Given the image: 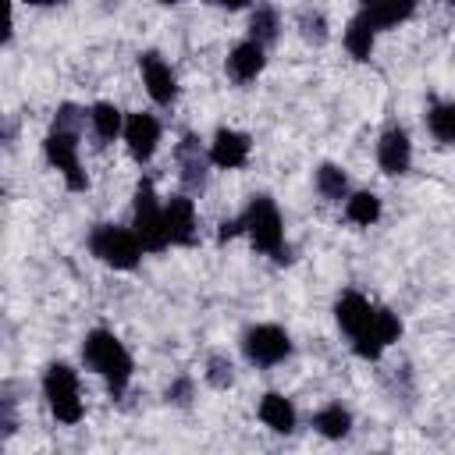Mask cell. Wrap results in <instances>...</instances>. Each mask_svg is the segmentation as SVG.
I'll return each instance as SVG.
<instances>
[{"label":"cell","mask_w":455,"mask_h":455,"mask_svg":"<svg viewBox=\"0 0 455 455\" xmlns=\"http://www.w3.org/2000/svg\"><path fill=\"white\" fill-rule=\"evenodd\" d=\"M398 338H402V320H398V313H391V309H373L370 327H366L359 338H352V345H355V352H359L363 359H377V355L384 352V345H391V341H398Z\"/></svg>","instance_id":"obj_8"},{"label":"cell","mask_w":455,"mask_h":455,"mask_svg":"<svg viewBox=\"0 0 455 455\" xmlns=\"http://www.w3.org/2000/svg\"><path fill=\"white\" fill-rule=\"evenodd\" d=\"M25 4H36V7H46V4H64V0H25Z\"/></svg>","instance_id":"obj_32"},{"label":"cell","mask_w":455,"mask_h":455,"mask_svg":"<svg viewBox=\"0 0 455 455\" xmlns=\"http://www.w3.org/2000/svg\"><path fill=\"white\" fill-rule=\"evenodd\" d=\"M334 316L341 323V331L348 338H359L366 327H370V316H373V306L359 295V291H345L338 302H334Z\"/></svg>","instance_id":"obj_14"},{"label":"cell","mask_w":455,"mask_h":455,"mask_svg":"<svg viewBox=\"0 0 455 455\" xmlns=\"http://www.w3.org/2000/svg\"><path fill=\"white\" fill-rule=\"evenodd\" d=\"M43 391H46V402H50V409L60 423H78L82 419V398H78L75 370H68L64 363H53L43 377Z\"/></svg>","instance_id":"obj_5"},{"label":"cell","mask_w":455,"mask_h":455,"mask_svg":"<svg viewBox=\"0 0 455 455\" xmlns=\"http://www.w3.org/2000/svg\"><path fill=\"white\" fill-rule=\"evenodd\" d=\"M242 352H245V359L256 363V366H274V363L288 359L291 338H288L281 327H274V323H259V327H249V331H245Z\"/></svg>","instance_id":"obj_7"},{"label":"cell","mask_w":455,"mask_h":455,"mask_svg":"<svg viewBox=\"0 0 455 455\" xmlns=\"http://www.w3.org/2000/svg\"><path fill=\"white\" fill-rule=\"evenodd\" d=\"M210 160L217 167H228V171L231 167H242L249 160V135L231 132V128H220L213 135V142H210Z\"/></svg>","instance_id":"obj_13"},{"label":"cell","mask_w":455,"mask_h":455,"mask_svg":"<svg viewBox=\"0 0 455 455\" xmlns=\"http://www.w3.org/2000/svg\"><path fill=\"white\" fill-rule=\"evenodd\" d=\"M245 231H249V238H252V245H256L259 252H270V256L281 259V263L288 259V249H281V242H284V224H281V213H277L274 199L256 196V199L249 203Z\"/></svg>","instance_id":"obj_2"},{"label":"cell","mask_w":455,"mask_h":455,"mask_svg":"<svg viewBox=\"0 0 455 455\" xmlns=\"http://www.w3.org/2000/svg\"><path fill=\"white\" fill-rule=\"evenodd\" d=\"M377 164L384 174H405L412 164V142L402 128H387L377 142Z\"/></svg>","instance_id":"obj_10"},{"label":"cell","mask_w":455,"mask_h":455,"mask_svg":"<svg viewBox=\"0 0 455 455\" xmlns=\"http://www.w3.org/2000/svg\"><path fill=\"white\" fill-rule=\"evenodd\" d=\"M89 121H92V128H96V135L103 142H110V139H117L124 132V117H121V110L114 103H96L89 110Z\"/></svg>","instance_id":"obj_21"},{"label":"cell","mask_w":455,"mask_h":455,"mask_svg":"<svg viewBox=\"0 0 455 455\" xmlns=\"http://www.w3.org/2000/svg\"><path fill=\"white\" fill-rule=\"evenodd\" d=\"M313 427H316L323 437L341 441V437L352 430V416H348V409H341V405H323V409L313 416Z\"/></svg>","instance_id":"obj_20"},{"label":"cell","mask_w":455,"mask_h":455,"mask_svg":"<svg viewBox=\"0 0 455 455\" xmlns=\"http://www.w3.org/2000/svg\"><path fill=\"white\" fill-rule=\"evenodd\" d=\"M299 32H302V39L313 43V46H323V43H327V21H323L320 14H309V11H306V14L299 18Z\"/></svg>","instance_id":"obj_27"},{"label":"cell","mask_w":455,"mask_h":455,"mask_svg":"<svg viewBox=\"0 0 455 455\" xmlns=\"http://www.w3.org/2000/svg\"><path fill=\"white\" fill-rule=\"evenodd\" d=\"M167 402H174V405H188V402H192V380H188V377H178V380L167 387Z\"/></svg>","instance_id":"obj_29"},{"label":"cell","mask_w":455,"mask_h":455,"mask_svg":"<svg viewBox=\"0 0 455 455\" xmlns=\"http://www.w3.org/2000/svg\"><path fill=\"white\" fill-rule=\"evenodd\" d=\"M82 121H85V110L75 107V103H60L57 114H53V128H57V132H75V135H78Z\"/></svg>","instance_id":"obj_28"},{"label":"cell","mask_w":455,"mask_h":455,"mask_svg":"<svg viewBox=\"0 0 455 455\" xmlns=\"http://www.w3.org/2000/svg\"><path fill=\"white\" fill-rule=\"evenodd\" d=\"M160 4H178V0H160Z\"/></svg>","instance_id":"obj_33"},{"label":"cell","mask_w":455,"mask_h":455,"mask_svg":"<svg viewBox=\"0 0 455 455\" xmlns=\"http://www.w3.org/2000/svg\"><path fill=\"white\" fill-rule=\"evenodd\" d=\"M259 419H263L270 430H277V434H291V430H295V405H291L284 395L270 391V395H263V402H259Z\"/></svg>","instance_id":"obj_18"},{"label":"cell","mask_w":455,"mask_h":455,"mask_svg":"<svg viewBox=\"0 0 455 455\" xmlns=\"http://www.w3.org/2000/svg\"><path fill=\"white\" fill-rule=\"evenodd\" d=\"M132 228H135L142 249H149V252H160L171 242L167 224H164V206L153 196V181H139V188H135V220H132Z\"/></svg>","instance_id":"obj_4"},{"label":"cell","mask_w":455,"mask_h":455,"mask_svg":"<svg viewBox=\"0 0 455 455\" xmlns=\"http://www.w3.org/2000/svg\"><path fill=\"white\" fill-rule=\"evenodd\" d=\"M238 228H245V220H224V224H220V238L238 235Z\"/></svg>","instance_id":"obj_30"},{"label":"cell","mask_w":455,"mask_h":455,"mask_svg":"<svg viewBox=\"0 0 455 455\" xmlns=\"http://www.w3.org/2000/svg\"><path fill=\"white\" fill-rule=\"evenodd\" d=\"M249 32L259 46H270L277 39V11L274 7H256L252 21H249Z\"/></svg>","instance_id":"obj_25"},{"label":"cell","mask_w":455,"mask_h":455,"mask_svg":"<svg viewBox=\"0 0 455 455\" xmlns=\"http://www.w3.org/2000/svg\"><path fill=\"white\" fill-rule=\"evenodd\" d=\"M373 32H377V25H373L366 14H355V18L348 21V28H345V46H348V53H352L355 60H370V53H373Z\"/></svg>","instance_id":"obj_19"},{"label":"cell","mask_w":455,"mask_h":455,"mask_svg":"<svg viewBox=\"0 0 455 455\" xmlns=\"http://www.w3.org/2000/svg\"><path fill=\"white\" fill-rule=\"evenodd\" d=\"M359 4H363V14L377 28H391L416 11V0H359Z\"/></svg>","instance_id":"obj_17"},{"label":"cell","mask_w":455,"mask_h":455,"mask_svg":"<svg viewBox=\"0 0 455 455\" xmlns=\"http://www.w3.org/2000/svg\"><path fill=\"white\" fill-rule=\"evenodd\" d=\"M178 164H181V181L185 188H203L206 185V156L199 149V139L196 135H185L181 146H178Z\"/></svg>","instance_id":"obj_16"},{"label":"cell","mask_w":455,"mask_h":455,"mask_svg":"<svg viewBox=\"0 0 455 455\" xmlns=\"http://www.w3.org/2000/svg\"><path fill=\"white\" fill-rule=\"evenodd\" d=\"M316 192H320L323 199H331V203H341L345 192H348V178H345V171L334 167V164H323V167L316 171Z\"/></svg>","instance_id":"obj_22"},{"label":"cell","mask_w":455,"mask_h":455,"mask_svg":"<svg viewBox=\"0 0 455 455\" xmlns=\"http://www.w3.org/2000/svg\"><path fill=\"white\" fill-rule=\"evenodd\" d=\"M345 217H348L352 224L370 228V224L380 217V199H377L373 192H355V196L345 203Z\"/></svg>","instance_id":"obj_23"},{"label":"cell","mask_w":455,"mask_h":455,"mask_svg":"<svg viewBox=\"0 0 455 455\" xmlns=\"http://www.w3.org/2000/svg\"><path fill=\"white\" fill-rule=\"evenodd\" d=\"M263 50H267V46H259L256 39L238 43V46L231 50V57H228V75H231L235 82H252V78L263 71V64H267Z\"/></svg>","instance_id":"obj_15"},{"label":"cell","mask_w":455,"mask_h":455,"mask_svg":"<svg viewBox=\"0 0 455 455\" xmlns=\"http://www.w3.org/2000/svg\"><path fill=\"white\" fill-rule=\"evenodd\" d=\"M89 249L92 256H100L103 263L117 267V270H132L142 256V242L135 231H124L117 224H96L89 235Z\"/></svg>","instance_id":"obj_3"},{"label":"cell","mask_w":455,"mask_h":455,"mask_svg":"<svg viewBox=\"0 0 455 455\" xmlns=\"http://www.w3.org/2000/svg\"><path fill=\"white\" fill-rule=\"evenodd\" d=\"M82 359H85L89 370L107 377L114 395L124 391V384L132 377V355H128V348L110 331H89L85 341H82Z\"/></svg>","instance_id":"obj_1"},{"label":"cell","mask_w":455,"mask_h":455,"mask_svg":"<svg viewBox=\"0 0 455 455\" xmlns=\"http://www.w3.org/2000/svg\"><path fill=\"white\" fill-rule=\"evenodd\" d=\"M217 4H224V7H228V11H238V7H245V4H249V0H217Z\"/></svg>","instance_id":"obj_31"},{"label":"cell","mask_w":455,"mask_h":455,"mask_svg":"<svg viewBox=\"0 0 455 455\" xmlns=\"http://www.w3.org/2000/svg\"><path fill=\"white\" fill-rule=\"evenodd\" d=\"M206 380H210L213 387H231V380H235V366H231V359H224V355H210V359H206Z\"/></svg>","instance_id":"obj_26"},{"label":"cell","mask_w":455,"mask_h":455,"mask_svg":"<svg viewBox=\"0 0 455 455\" xmlns=\"http://www.w3.org/2000/svg\"><path fill=\"white\" fill-rule=\"evenodd\" d=\"M43 149H46V160L64 174V181H68L71 192H82V188L89 185V178H85V171H82V164H78V135H75V132H57V128H53V132L46 135Z\"/></svg>","instance_id":"obj_6"},{"label":"cell","mask_w":455,"mask_h":455,"mask_svg":"<svg viewBox=\"0 0 455 455\" xmlns=\"http://www.w3.org/2000/svg\"><path fill=\"white\" fill-rule=\"evenodd\" d=\"M139 71H142L146 92H149L156 103H164V107L174 103V96H178V78H174L171 64H164L160 53H142V57H139Z\"/></svg>","instance_id":"obj_9"},{"label":"cell","mask_w":455,"mask_h":455,"mask_svg":"<svg viewBox=\"0 0 455 455\" xmlns=\"http://www.w3.org/2000/svg\"><path fill=\"white\" fill-rule=\"evenodd\" d=\"M124 142H128V153L135 160H149L156 142H160V124L156 117L149 114H128L124 117Z\"/></svg>","instance_id":"obj_12"},{"label":"cell","mask_w":455,"mask_h":455,"mask_svg":"<svg viewBox=\"0 0 455 455\" xmlns=\"http://www.w3.org/2000/svg\"><path fill=\"white\" fill-rule=\"evenodd\" d=\"M164 224H167L171 245H192L196 242V210H192V199L171 196L164 203Z\"/></svg>","instance_id":"obj_11"},{"label":"cell","mask_w":455,"mask_h":455,"mask_svg":"<svg viewBox=\"0 0 455 455\" xmlns=\"http://www.w3.org/2000/svg\"><path fill=\"white\" fill-rule=\"evenodd\" d=\"M427 128L441 142H455V103H441L427 114Z\"/></svg>","instance_id":"obj_24"}]
</instances>
